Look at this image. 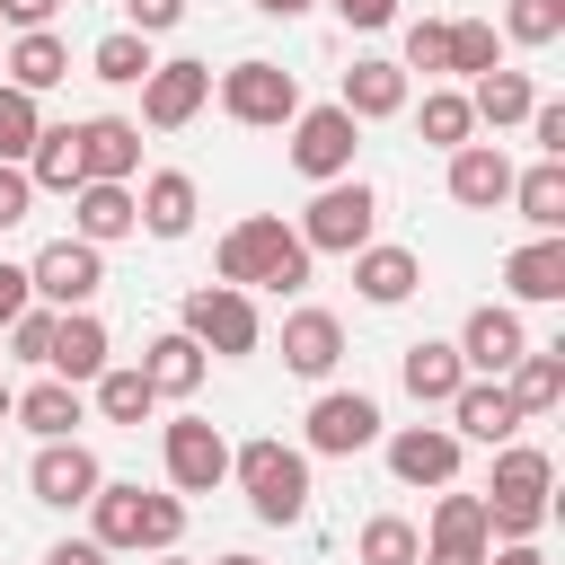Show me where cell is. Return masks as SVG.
<instances>
[{"label": "cell", "instance_id": "6da1fadb", "mask_svg": "<svg viewBox=\"0 0 565 565\" xmlns=\"http://www.w3.org/2000/svg\"><path fill=\"white\" fill-rule=\"evenodd\" d=\"M309 265H318V256L300 247V230H291L282 212H247V221L221 230V247H212V274L238 282V291H300Z\"/></svg>", "mask_w": 565, "mask_h": 565}, {"label": "cell", "instance_id": "7a4b0ae2", "mask_svg": "<svg viewBox=\"0 0 565 565\" xmlns=\"http://www.w3.org/2000/svg\"><path fill=\"white\" fill-rule=\"evenodd\" d=\"M79 512H88V539L115 547V556H159V547L185 539V494H150V486L97 477V494H88Z\"/></svg>", "mask_w": 565, "mask_h": 565}, {"label": "cell", "instance_id": "3957f363", "mask_svg": "<svg viewBox=\"0 0 565 565\" xmlns=\"http://www.w3.org/2000/svg\"><path fill=\"white\" fill-rule=\"evenodd\" d=\"M230 477H238V494H247V512H256L265 530L309 521V450H291L282 433L238 441V450H230Z\"/></svg>", "mask_w": 565, "mask_h": 565}, {"label": "cell", "instance_id": "277c9868", "mask_svg": "<svg viewBox=\"0 0 565 565\" xmlns=\"http://www.w3.org/2000/svg\"><path fill=\"white\" fill-rule=\"evenodd\" d=\"M547 486H556V459L539 441H494V477H486V530L494 539H539L547 530Z\"/></svg>", "mask_w": 565, "mask_h": 565}, {"label": "cell", "instance_id": "5b68a950", "mask_svg": "<svg viewBox=\"0 0 565 565\" xmlns=\"http://www.w3.org/2000/svg\"><path fill=\"white\" fill-rule=\"evenodd\" d=\"M177 327H185L212 362H247V353L265 344V318H256V300H247L238 282H194L185 309H177Z\"/></svg>", "mask_w": 565, "mask_h": 565}, {"label": "cell", "instance_id": "8992f818", "mask_svg": "<svg viewBox=\"0 0 565 565\" xmlns=\"http://www.w3.org/2000/svg\"><path fill=\"white\" fill-rule=\"evenodd\" d=\"M212 97H221V115L247 124V132H282V124L300 115V79H291L282 62H265V53L230 62V71L212 79Z\"/></svg>", "mask_w": 565, "mask_h": 565}, {"label": "cell", "instance_id": "52a82bcc", "mask_svg": "<svg viewBox=\"0 0 565 565\" xmlns=\"http://www.w3.org/2000/svg\"><path fill=\"white\" fill-rule=\"evenodd\" d=\"M371 230H380V194L362 177H327L309 194V212H300V247L309 256H353V247H371Z\"/></svg>", "mask_w": 565, "mask_h": 565}, {"label": "cell", "instance_id": "ba28073f", "mask_svg": "<svg viewBox=\"0 0 565 565\" xmlns=\"http://www.w3.org/2000/svg\"><path fill=\"white\" fill-rule=\"evenodd\" d=\"M291 168L309 177V185H327V177H353V150H362V124L344 115V106H300L291 124Z\"/></svg>", "mask_w": 565, "mask_h": 565}, {"label": "cell", "instance_id": "9c48e42d", "mask_svg": "<svg viewBox=\"0 0 565 565\" xmlns=\"http://www.w3.org/2000/svg\"><path fill=\"white\" fill-rule=\"evenodd\" d=\"M26 291H35L44 309H88V300L106 291V247H88V238H53V247H35Z\"/></svg>", "mask_w": 565, "mask_h": 565}, {"label": "cell", "instance_id": "30bf717a", "mask_svg": "<svg viewBox=\"0 0 565 565\" xmlns=\"http://www.w3.org/2000/svg\"><path fill=\"white\" fill-rule=\"evenodd\" d=\"M159 468H168V494H212V486H230V441H221V424L177 415V424L159 433Z\"/></svg>", "mask_w": 565, "mask_h": 565}, {"label": "cell", "instance_id": "8fae6325", "mask_svg": "<svg viewBox=\"0 0 565 565\" xmlns=\"http://www.w3.org/2000/svg\"><path fill=\"white\" fill-rule=\"evenodd\" d=\"M97 450L79 441V433H62V441H35V459H26V494L44 503V512H79L88 494H97Z\"/></svg>", "mask_w": 565, "mask_h": 565}, {"label": "cell", "instance_id": "7c38bea8", "mask_svg": "<svg viewBox=\"0 0 565 565\" xmlns=\"http://www.w3.org/2000/svg\"><path fill=\"white\" fill-rule=\"evenodd\" d=\"M203 106H212V62H194V53L150 62V79H141V124L150 132H185Z\"/></svg>", "mask_w": 565, "mask_h": 565}, {"label": "cell", "instance_id": "4fadbf2b", "mask_svg": "<svg viewBox=\"0 0 565 565\" xmlns=\"http://www.w3.org/2000/svg\"><path fill=\"white\" fill-rule=\"evenodd\" d=\"M450 344H459L468 380H503V371L530 353V327H521V309H512V300H486V309H468V327H459Z\"/></svg>", "mask_w": 565, "mask_h": 565}, {"label": "cell", "instance_id": "5bb4252c", "mask_svg": "<svg viewBox=\"0 0 565 565\" xmlns=\"http://www.w3.org/2000/svg\"><path fill=\"white\" fill-rule=\"evenodd\" d=\"M388 424H380V397H362V388H318V406H309V450L318 459H353V450H371Z\"/></svg>", "mask_w": 565, "mask_h": 565}, {"label": "cell", "instance_id": "9a60e30c", "mask_svg": "<svg viewBox=\"0 0 565 565\" xmlns=\"http://www.w3.org/2000/svg\"><path fill=\"white\" fill-rule=\"evenodd\" d=\"M380 441H388V477H397V486H450V477H459V450H468L450 424H397V433H380Z\"/></svg>", "mask_w": 565, "mask_h": 565}, {"label": "cell", "instance_id": "2e32d148", "mask_svg": "<svg viewBox=\"0 0 565 565\" xmlns=\"http://www.w3.org/2000/svg\"><path fill=\"white\" fill-rule=\"evenodd\" d=\"M486 547H494L486 494H450V486H441V503H433V521H424V556H433V565H486Z\"/></svg>", "mask_w": 565, "mask_h": 565}, {"label": "cell", "instance_id": "e0dca14e", "mask_svg": "<svg viewBox=\"0 0 565 565\" xmlns=\"http://www.w3.org/2000/svg\"><path fill=\"white\" fill-rule=\"evenodd\" d=\"M441 185H450L459 212H494V203H512V159H503V141H459L450 168H441Z\"/></svg>", "mask_w": 565, "mask_h": 565}, {"label": "cell", "instance_id": "ac0fdd59", "mask_svg": "<svg viewBox=\"0 0 565 565\" xmlns=\"http://www.w3.org/2000/svg\"><path fill=\"white\" fill-rule=\"evenodd\" d=\"M503 291L521 309H556L565 300V230H539L530 247H512L503 256Z\"/></svg>", "mask_w": 565, "mask_h": 565}, {"label": "cell", "instance_id": "d6986e66", "mask_svg": "<svg viewBox=\"0 0 565 565\" xmlns=\"http://www.w3.org/2000/svg\"><path fill=\"white\" fill-rule=\"evenodd\" d=\"M106 362H115V335H106V318H97V309H62V318H53V353H44V371L88 388Z\"/></svg>", "mask_w": 565, "mask_h": 565}, {"label": "cell", "instance_id": "ffe728a7", "mask_svg": "<svg viewBox=\"0 0 565 565\" xmlns=\"http://www.w3.org/2000/svg\"><path fill=\"white\" fill-rule=\"evenodd\" d=\"M344 362V318L335 309H291L282 318V371L291 380H335Z\"/></svg>", "mask_w": 565, "mask_h": 565}, {"label": "cell", "instance_id": "44dd1931", "mask_svg": "<svg viewBox=\"0 0 565 565\" xmlns=\"http://www.w3.org/2000/svg\"><path fill=\"white\" fill-rule=\"evenodd\" d=\"M88 177L132 185V177H141V124H124V115H88V124H79V185H88Z\"/></svg>", "mask_w": 565, "mask_h": 565}, {"label": "cell", "instance_id": "7402d4cb", "mask_svg": "<svg viewBox=\"0 0 565 565\" xmlns=\"http://www.w3.org/2000/svg\"><path fill=\"white\" fill-rule=\"evenodd\" d=\"M132 230H141V203H132V185H106V177L71 185V238H88V247H115V238H132Z\"/></svg>", "mask_w": 565, "mask_h": 565}, {"label": "cell", "instance_id": "603a6c76", "mask_svg": "<svg viewBox=\"0 0 565 565\" xmlns=\"http://www.w3.org/2000/svg\"><path fill=\"white\" fill-rule=\"evenodd\" d=\"M353 291L371 300V309H397V300H415L424 291V256L415 247H353Z\"/></svg>", "mask_w": 565, "mask_h": 565}, {"label": "cell", "instance_id": "cb8c5ba5", "mask_svg": "<svg viewBox=\"0 0 565 565\" xmlns=\"http://www.w3.org/2000/svg\"><path fill=\"white\" fill-rule=\"evenodd\" d=\"M450 433L459 441H512L521 433V406H512V388L503 380H459V397H450Z\"/></svg>", "mask_w": 565, "mask_h": 565}, {"label": "cell", "instance_id": "d4e9b609", "mask_svg": "<svg viewBox=\"0 0 565 565\" xmlns=\"http://www.w3.org/2000/svg\"><path fill=\"white\" fill-rule=\"evenodd\" d=\"M132 203H141V230H150V238H185L194 212H203V185H194L185 168H150Z\"/></svg>", "mask_w": 565, "mask_h": 565}, {"label": "cell", "instance_id": "484cf974", "mask_svg": "<svg viewBox=\"0 0 565 565\" xmlns=\"http://www.w3.org/2000/svg\"><path fill=\"white\" fill-rule=\"evenodd\" d=\"M397 380H406V397H415V406H450V397H459V380H468V362H459V344L415 335V344L397 353Z\"/></svg>", "mask_w": 565, "mask_h": 565}, {"label": "cell", "instance_id": "4316f807", "mask_svg": "<svg viewBox=\"0 0 565 565\" xmlns=\"http://www.w3.org/2000/svg\"><path fill=\"white\" fill-rule=\"evenodd\" d=\"M9 415H18V424H26L35 441H62V433H79V424H88V388H79V380H53V371H44L35 388H18V406H9Z\"/></svg>", "mask_w": 565, "mask_h": 565}, {"label": "cell", "instance_id": "83f0119b", "mask_svg": "<svg viewBox=\"0 0 565 565\" xmlns=\"http://www.w3.org/2000/svg\"><path fill=\"white\" fill-rule=\"evenodd\" d=\"M203 371H212V353H203L185 327H168V335H150V344H141V380H150L159 397H194V388H203Z\"/></svg>", "mask_w": 565, "mask_h": 565}, {"label": "cell", "instance_id": "f1b7e54d", "mask_svg": "<svg viewBox=\"0 0 565 565\" xmlns=\"http://www.w3.org/2000/svg\"><path fill=\"white\" fill-rule=\"evenodd\" d=\"M503 388H512V406H521V424H539V415H556L565 406V344H530L512 371H503Z\"/></svg>", "mask_w": 565, "mask_h": 565}, {"label": "cell", "instance_id": "f546056e", "mask_svg": "<svg viewBox=\"0 0 565 565\" xmlns=\"http://www.w3.org/2000/svg\"><path fill=\"white\" fill-rule=\"evenodd\" d=\"M335 106H344L353 124H388V115H406V62H353Z\"/></svg>", "mask_w": 565, "mask_h": 565}, {"label": "cell", "instance_id": "4dcf8cb0", "mask_svg": "<svg viewBox=\"0 0 565 565\" xmlns=\"http://www.w3.org/2000/svg\"><path fill=\"white\" fill-rule=\"evenodd\" d=\"M62 79H71V44H62L53 26H26V35L9 44V88L44 97V88H62Z\"/></svg>", "mask_w": 565, "mask_h": 565}, {"label": "cell", "instance_id": "1f68e13d", "mask_svg": "<svg viewBox=\"0 0 565 565\" xmlns=\"http://www.w3.org/2000/svg\"><path fill=\"white\" fill-rule=\"evenodd\" d=\"M530 106H539L530 71H503V62H494V71H477V79H468V115H477V124H494V132H512Z\"/></svg>", "mask_w": 565, "mask_h": 565}, {"label": "cell", "instance_id": "d6a6232c", "mask_svg": "<svg viewBox=\"0 0 565 565\" xmlns=\"http://www.w3.org/2000/svg\"><path fill=\"white\" fill-rule=\"evenodd\" d=\"M88 406H97L106 424H132V433H141V424H150V406H159V388L141 380V362H106V371L88 380Z\"/></svg>", "mask_w": 565, "mask_h": 565}, {"label": "cell", "instance_id": "836d02e7", "mask_svg": "<svg viewBox=\"0 0 565 565\" xmlns=\"http://www.w3.org/2000/svg\"><path fill=\"white\" fill-rule=\"evenodd\" d=\"M18 168H26L35 194H71V185H79V124H44L35 150H26Z\"/></svg>", "mask_w": 565, "mask_h": 565}, {"label": "cell", "instance_id": "e575fe53", "mask_svg": "<svg viewBox=\"0 0 565 565\" xmlns=\"http://www.w3.org/2000/svg\"><path fill=\"white\" fill-rule=\"evenodd\" d=\"M512 212H521L530 230H565V159L512 168Z\"/></svg>", "mask_w": 565, "mask_h": 565}, {"label": "cell", "instance_id": "d590c367", "mask_svg": "<svg viewBox=\"0 0 565 565\" xmlns=\"http://www.w3.org/2000/svg\"><path fill=\"white\" fill-rule=\"evenodd\" d=\"M88 79H106V88H141V79H150V35H132V26L97 35V44H88Z\"/></svg>", "mask_w": 565, "mask_h": 565}, {"label": "cell", "instance_id": "8d00e7d4", "mask_svg": "<svg viewBox=\"0 0 565 565\" xmlns=\"http://www.w3.org/2000/svg\"><path fill=\"white\" fill-rule=\"evenodd\" d=\"M353 556H362V565H424V530H415L406 512H371L362 539H353Z\"/></svg>", "mask_w": 565, "mask_h": 565}, {"label": "cell", "instance_id": "74e56055", "mask_svg": "<svg viewBox=\"0 0 565 565\" xmlns=\"http://www.w3.org/2000/svg\"><path fill=\"white\" fill-rule=\"evenodd\" d=\"M415 124H424V141H433V150H459V141H477V115H468V88H424V106H415Z\"/></svg>", "mask_w": 565, "mask_h": 565}, {"label": "cell", "instance_id": "f35d334b", "mask_svg": "<svg viewBox=\"0 0 565 565\" xmlns=\"http://www.w3.org/2000/svg\"><path fill=\"white\" fill-rule=\"evenodd\" d=\"M556 35H565V0H503V44L547 53Z\"/></svg>", "mask_w": 565, "mask_h": 565}, {"label": "cell", "instance_id": "ab89813d", "mask_svg": "<svg viewBox=\"0 0 565 565\" xmlns=\"http://www.w3.org/2000/svg\"><path fill=\"white\" fill-rule=\"evenodd\" d=\"M494 62H503V35H494L486 18H450V62H441V71H450V79H477V71H494Z\"/></svg>", "mask_w": 565, "mask_h": 565}, {"label": "cell", "instance_id": "60d3db41", "mask_svg": "<svg viewBox=\"0 0 565 565\" xmlns=\"http://www.w3.org/2000/svg\"><path fill=\"white\" fill-rule=\"evenodd\" d=\"M35 132H44V106H35L26 88H9V79H0V159H26V150H35Z\"/></svg>", "mask_w": 565, "mask_h": 565}, {"label": "cell", "instance_id": "b9f144b4", "mask_svg": "<svg viewBox=\"0 0 565 565\" xmlns=\"http://www.w3.org/2000/svg\"><path fill=\"white\" fill-rule=\"evenodd\" d=\"M53 318H62V309L26 300V309H18L9 327H0V335H9V353H18V362H44V353H53Z\"/></svg>", "mask_w": 565, "mask_h": 565}, {"label": "cell", "instance_id": "7bdbcfd3", "mask_svg": "<svg viewBox=\"0 0 565 565\" xmlns=\"http://www.w3.org/2000/svg\"><path fill=\"white\" fill-rule=\"evenodd\" d=\"M450 62V18H415L406 26V71H441Z\"/></svg>", "mask_w": 565, "mask_h": 565}, {"label": "cell", "instance_id": "ee69618b", "mask_svg": "<svg viewBox=\"0 0 565 565\" xmlns=\"http://www.w3.org/2000/svg\"><path fill=\"white\" fill-rule=\"evenodd\" d=\"M521 124H530V141H539V159H565V97H539V106H530Z\"/></svg>", "mask_w": 565, "mask_h": 565}, {"label": "cell", "instance_id": "f6af8a7d", "mask_svg": "<svg viewBox=\"0 0 565 565\" xmlns=\"http://www.w3.org/2000/svg\"><path fill=\"white\" fill-rule=\"evenodd\" d=\"M35 212V185H26V168L18 159H0V230H18Z\"/></svg>", "mask_w": 565, "mask_h": 565}, {"label": "cell", "instance_id": "bcb514c9", "mask_svg": "<svg viewBox=\"0 0 565 565\" xmlns=\"http://www.w3.org/2000/svg\"><path fill=\"white\" fill-rule=\"evenodd\" d=\"M177 18H185V0H124V26L132 35H168Z\"/></svg>", "mask_w": 565, "mask_h": 565}, {"label": "cell", "instance_id": "7dc6e473", "mask_svg": "<svg viewBox=\"0 0 565 565\" xmlns=\"http://www.w3.org/2000/svg\"><path fill=\"white\" fill-rule=\"evenodd\" d=\"M53 9H62V0H0V26H9V35H26V26H53Z\"/></svg>", "mask_w": 565, "mask_h": 565}, {"label": "cell", "instance_id": "c3c4849f", "mask_svg": "<svg viewBox=\"0 0 565 565\" xmlns=\"http://www.w3.org/2000/svg\"><path fill=\"white\" fill-rule=\"evenodd\" d=\"M327 9H335V18H344V26H362V35H371V26H388V18H397V0H327Z\"/></svg>", "mask_w": 565, "mask_h": 565}, {"label": "cell", "instance_id": "681fc988", "mask_svg": "<svg viewBox=\"0 0 565 565\" xmlns=\"http://www.w3.org/2000/svg\"><path fill=\"white\" fill-rule=\"evenodd\" d=\"M44 565H115V547H97V539H62V547H44Z\"/></svg>", "mask_w": 565, "mask_h": 565}, {"label": "cell", "instance_id": "f907efd6", "mask_svg": "<svg viewBox=\"0 0 565 565\" xmlns=\"http://www.w3.org/2000/svg\"><path fill=\"white\" fill-rule=\"evenodd\" d=\"M26 300H35V291H26V265H0V327H9Z\"/></svg>", "mask_w": 565, "mask_h": 565}, {"label": "cell", "instance_id": "816d5d0a", "mask_svg": "<svg viewBox=\"0 0 565 565\" xmlns=\"http://www.w3.org/2000/svg\"><path fill=\"white\" fill-rule=\"evenodd\" d=\"M486 565H547V547H539V539H494Z\"/></svg>", "mask_w": 565, "mask_h": 565}, {"label": "cell", "instance_id": "f5cc1de1", "mask_svg": "<svg viewBox=\"0 0 565 565\" xmlns=\"http://www.w3.org/2000/svg\"><path fill=\"white\" fill-rule=\"evenodd\" d=\"M265 18H300V9H318V0H256Z\"/></svg>", "mask_w": 565, "mask_h": 565}, {"label": "cell", "instance_id": "db71d44e", "mask_svg": "<svg viewBox=\"0 0 565 565\" xmlns=\"http://www.w3.org/2000/svg\"><path fill=\"white\" fill-rule=\"evenodd\" d=\"M212 565H265V556H247V547H230V556H212Z\"/></svg>", "mask_w": 565, "mask_h": 565}, {"label": "cell", "instance_id": "11a10c76", "mask_svg": "<svg viewBox=\"0 0 565 565\" xmlns=\"http://www.w3.org/2000/svg\"><path fill=\"white\" fill-rule=\"evenodd\" d=\"M9 406H18V388H9V380H0V424H9Z\"/></svg>", "mask_w": 565, "mask_h": 565}, {"label": "cell", "instance_id": "9f6ffc18", "mask_svg": "<svg viewBox=\"0 0 565 565\" xmlns=\"http://www.w3.org/2000/svg\"><path fill=\"white\" fill-rule=\"evenodd\" d=\"M150 565H194V556H177V547H159V556H150Z\"/></svg>", "mask_w": 565, "mask_h": 565}, {"label": "cell", "instance_id": "6f0895ef", "mask_svg": "<svg viewBox=\"0 0 565 565\" xmlns=\"http://www.w3.org/2000/svg\"><path fill=\"white\" fill-rule=\"evenodd\" d=\"M424 565H433V556H424Z\"/></svg>", "mask_w": 565, "mask_h": 565}, {"label": "cell", "instance_id": "680465c9", "mask_svg": "<svg viewBox=\"0 0 565 565\" xmlns=\"http://www.w3.org/2000/svg\"><path fill=\"white\" fill-rule=\"evenodd\" d=\"M0 35H9V26H0Z\"/></svg>", "mask_w": 565, "mask_h": 565}]
</instances>
